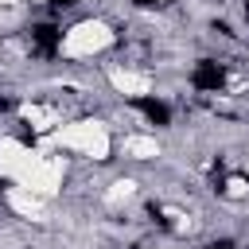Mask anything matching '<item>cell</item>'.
<instances>
[{
	"mask_svg": "<svg viewBox=\"0 0 249 249\" xmlns=\"http://www.w3.org/2000/svg\"><path fill=\"white\" fill-rule=\"evenodd\" d=\"M113 43H117L113 23L89 16V19H78V23H70V27L62 31L58 51H62V58H97V54L113 51Z\"/></svg>",
	"mask_w": 249,
	"mask_h": 249,
	"instance_id": "3957f363",
	"label": "cell"
},
{
	"mask_svg": "<svg viewBox=\"0 0 249 249\" xmlns=\"http://www.w3.org/2000/svg\"><path fill=\"white\" fill-rule=\"evenodd\" d=\"M226 191H230L233 198H245V195H249V183H245V179H230V183H226Z\"/></svg>",
	"mask_w": 249,
	"mask_h": 249,
	"instance_id": "ba28073f",
	"label": "cell"
},
{
	"mask_svg": "<svg viewBox=\"0 0 249 249\" xmlns=\"http://www.w3.org/2000/svg\"><path fill=\"white\" fill-rule=\"evenodd\" d=\"M105 78H109V86H113L121 97H148V93L156 89V78H152L148 70H132V66H121V62L105 66Z\"/></svg>",
	"mask_w": 249,
	"mask_h": 249,
	"instance_id": "277c9868",
	"label": "cell"
},
{
	"mask_svg": "<svg viewBox=\"0 0 249 249\" xmlns=\"http://www.w3.org/2000/svg\"><path fill=\"white\" fill-rule=\"evenodd\" d=\"M245 160H249V148H245Z\"/></svg>",
	"mask_w": 249,
	"mask_h": 249,
	"instance_id": "9c48e42d",
	"label": "cell"
},
{
	"mask_svg": "<svg viewBox=\"0 0 249 249\" xmlns=\"http://www.w3.org/2000/svg\"><path fill=\"white\" fill-rule=\"evenodd\" d=\"M160 140L152 132H124L121 136V156L124 160H136V163H148V160H160Z\"/></svg>",
	"mask_w": 249,
	"mask_h": 249,
	"instance_id": "5b68a950",
	"label": "cell"
},
{
	"mask_svg": "<svg viewBox=\"0 0 249 249\" xmlns=\"http://www.w3.org/2000/svg\"><path fill=\"white\" fill-rule=\"evenodd\" d=\"M132 195H136V179H113L109 191H105V202H109V206H121V202H128Z\"/></svg>",
	"mask_w": 249,
	"mask_h": 249,
	"instance_id": "52a82bcc",
	"label": "cell"
},
{
	"mask_svg": "<svg viewBox=\"0 0 249 249\" xmlns=\"http://www.w3.org/2000/svg\"><path fill=\"white\" fill-rule=\"evenodd\" d=\"M62 175H66V160L27 148L16 136H0V179H8L19 191H31L39 198H54L62 191Z\"/></svg>",
	"mask_w": 249,
	"mask_h": 249,
	"instance_id": "6da1fadb",
	"label": "cell"
},
{
	"mask_svg": "<svg viewBox=\"0 0 249 249\" xmlns=\"http://www.w3.org/2000/svg\"><path fill=\"white\" fill-rule=\"evenodd\" d=\"M51 148L62 152H78L86 160H109L113 152V132L105 121L97 117H78V121H62L51 128Z\"/></svg>",
	"mask_w": 249,
	"mask_h": 249,
	"instance_id": "7a4b0ae2",
	"label": "cell"
},
{
	"mask_svg": "<svg viewBox=\"0 0 249 249\" xmlns=\"http://www.w3.org/2000/svg\"><path fill=\"white\" fill-rule=\"evenodd\" d=\"M8 206H12L16 214L31 218V222H43V218H47V198H39V195H31V191H19V187H8Z\"/></svg>",
	"mask_w": 249,
	"mask_h": 249,
	"instance_id": "8992f818",
	"label": "cell"
}]
</instances>
